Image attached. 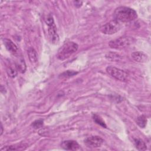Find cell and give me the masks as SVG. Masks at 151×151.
Wrapping results in <instances>:
<instances>
[{
  "label": "cell",
  "instance_id": "9",
  "mask_svg": "<svg viewBox=\"0 0 151 151\" xmlns=\"http://www.w3.org/2000/svg\"><path fill=\"white\" fill-rule=\"evenodd\" d=\"M4 44L7 49L8 51H9L11 53L15 54L18 52V47L17 46L9 39L5 38L4 39Z\"/></svg>",
  "mask_w": 151,
  "mask_h": 151
},
{
  "label": "cell",
  "instance_id": "11",
  "mask_svg": "<svg viewBox=\"0 0 151 151\" xmlns=\"http://www.w3.org/2000/svg\"><path fill=\"white\" fill-rule=\"evenodd\" d=\"M27 53L29 59L32 63H35L37 62L38 55L34 48H33L32 47L29 48L27 51Z\"/></svg>",
  "mask_w": 151,
  "mask_h": 151
},
{
  "label": "cell",
  "instance_id": "6",
  "mask_svg": "<svg viewBox=\"0 0 151 151\" xmlns=\"http://www.w3.org/2000/svg\"><path fill=\"white\" fill-rule=\"evenodd\" d=\"M103 142V139L98 136H90L84 140V144L86 145V146L90 148L100 147Z\"/></svg>",
  "mask_w": 151,
  "mask_h": 151
},
{
  "label": "cell",
  "instance_id": "7",
  "mask_svg": "<svg viewBox=\"0 0 151 151\" xmlns=\"http://www.w3.org/2000/svg\"><path fill=\"white\" fill-rule=\"evenodd\" d=\"M61 147L67 150H77L80 149L79 144L76 141L72 140L63 141L61 143Z\"/></svg>",
  "mask_w": 151,
  "mask_h": 151
},
{
  "label": "cell",
  "instance_id": "23",
  "mask_svg": "<svg viewBox=\"0 0 151 151\" xmlns=\"http://www.w3.org/2000/svg\"><path fill=\"white\" fill-rule=\"evenodd\" d=\"M1 135H2V133H3V127H2V125L1 124Z\"/></svg>",
  "mask_w": 151,
  "mask_h": 151
},
{
  "label": "cell",
  "instance_id": "4",
  "mask_svg": "<svg viewBox=\"0 0 151 151\" xmlns=\"http://www.w3.org/2000/svg\"><path fill=\"white\" fill-rule=\"evenodd\" d=\"M106 72L113 78L121 81H126L129 77V75L126 71L113 66L107 67Z\"/></svg>",
  "mask_w": 151,
  "mask_h": 151
},
{
  "label": "cell",
  "instance_id": "22",
  "mask_svg": "<svg viewBox=\"0 0 151 151\" xmlns=\"http://www.w3.org/2000/svg\"><path fill=\"white\" fill-rule=\"evenodd\" d=\"M74 3L75 4V6L76 7H80L81 6L82 4H83V2L82 1H74Z\"/></svg>",
  "mask_w": 151,
  "mask_h": 151
},
{
  "label": "cell",
  "instance_id": "18",
  "mask_svg": "<svg viewBox=\"0 0 151 151\" xmlns=\"http://www.w3.org/2000/svg\"><path fill=\"white\" fill-rule=\"evenodd\" d=\"M19 147H22L23 149L24 147L22 146H5L3 148H2L1 150H21V149H19Z\"/></svg>",
  "mask_w": 151,
  "mask_h": 151
},
{
  "label": "cell",
  "instance_id": "21",
  "mask_svg": "<svg viewBox=\"0 0 151 151\" xmlns=\"http://www.w3.org/2000/svg\"><path fill=\"white\" fill-rule=\"evenodd\" d=\"M45 23L47 24V25L48 26H50V25H51L52 24H54V19H53V18L51 15H48L47 16L45 19Z\"/></svg>",
  "mask_w": 151,
  "mask_h": 151
},
{
  "label": "cell",
  "instance_id": "2",
  "mask_svg": "<svg viewBox=\"0 0 151 151\" xmlns=\"http://www.w3.org/2000/svg\"><path fill=\"white\" fill-rule=\"evenodd\" d=\"M78 48L77 43L69 41L64 44L58 50L57 54V57L60 60H64L69 58L73 54L76 52Z\"/></svg>",
  "mask_w": 151,
  "mask_h": 151
},
{
  "label": "cell",
  "instance_id": "17",
  "mask_svg": "<svg viewBox=\"0 0 151 151\" xmlns=\"http://www.w3.org/2000/svg\"><path fill=\"white\" fill-rule=\"evenodd\" d=\"M93 120H94V121L97 124L100 125L101 126H102V127H105V128L107 127L106 125V124H105V123L103 121V120H102L99 116L96 115V114L94 115V116H93Z\"/></svg>",
  "mask_w": 151,
  "mask_h": 151
},
{
  "label": "cell",
  "instance_id": "19",
  "mask_svg": "<svg viewBox=\"0 0 151 151\" xmlns=\"http://www.w3.org/2000/svg\"><path fill=\"white\" fill-rule=\"evenodd\" d=\"M43 125V120H35V122H32L31 126L34 128V129H38L41 127Z\"/></svg>",
  "mask_w": 151,
  "mask_h": 151
},
{
  "label": "cell",
  "instance_id": "20",
  "mask_svg": "<svg viewBox=\"0 0 151 151\" xmlns=\"http://www.w3.org/2000/svg\"><path fill=\"white\" fill-rule=\"evenodd\" d=\"M7 73L9 76H10L11 77H15L17 75V71L15 69L11 67L8 68Z\"/></svg>",
  "mask_w": 151,
  "mask_h": 151
},
{
  "label": "cell",
  "instance_id": "3",
  "mask_svg": "<svg viewBox=\"0 0 151 151\" xmlns=\"http://www.w3.org/2000/svg\"><path fill=\"white\" fill-rule=\"evenodd\" d=\"M133 42V38L130 37L123 36L109 42V45L111 48L122 50L129 47Z\"/></svg>",
  "mask_w": 151,
  "mask_h": 151
},
{
  "label": "cell",
  "instance_id": "5",
  "mask_svg": "<svg viewBox=\"0 0 151 151\" xmlns=\"http://www.w3.org/2000/svg\"><path fill=\"white\" fill-rule=\"evenodd\" d=\"M121 25L120 22L113 19L104 24L100 28V31L105 34L111 35L116 33L120 29Z\"/></svg>",
  "mask_w": 151,
  "mask_h": 151
},
{
  "label": "cell",
  "instance_id": "1",
  "mask_svg": "<svg viewBox=\"0 0 151 151\" xmlns=\"http://www.w3.org/2000/svg\"><path fill=\"white\" fill-rule=\"evenodd\" d=\"M114 19L119 22H129L137 17V12L132 8L127 6H119L113 13Z\"/></svg>",
  "mask_w": 151,
  "mask_h": 151
},
{
  "label": "cell",
  "instance_id": "13",
  "mask_svg": "<svg viewBox=\"0 0 151 151\" xmlns=\"http://www.w3.org/2000/svg\"><path fill=\"white\" fill-rule=\"evenodd\" d=\"M134 143L135 147L139 150H146V145L145 143L141 139H135L134 140Z\"/></svg>",
  "mask_w": 151,
  "mask_h": 151
},
{
  "label": "cell",
  "instance_id": "15",
  "mask_svg": "<svg viewBox=\"0 0 151 151\" xmlns=\"http://www.w3.org/2000/svg\"><path fill=\"white\" fill-rule=\"evenodd\" d=\"M136 123L141 128H144L146 126V123H147V119H146V117L143 115L139 116L137 119Z\"/></svg>",
  "mask_w": 151,
  "mask_h": 151
},
{
  "label": "cell",
  "instance_id": "14",
  "mask_svg": "<svg viewBox=\"0 0 151 151\" xmlns=\"http://www.w3.org/2000/svg\"><path fill=\"white\" fill-rule=\"evenodd\" d=\"M16 67L21 73H24L26 70V65L24 60L22 58L19 60L16 64Z\"/></svg>",
  "mask_w": 151,
  "mask_h": 151
},
{
  "label": "cell",
  "instance_id": "8",
  "mask_svg": "<svg viewBox=\"0 0 151 151\" xmlns=\"http://www.w3.org/2000/svg\"><path fill=\"white\" fill-rule=\"evenodd\" d=\"M48 32L51 41L54 44L57 43L59 41V37L57 32V28L54 24L48 26Z\"/></svg>",
  "mask_w": 151,
  "mask_h": 151
},
{
  "label": "cell",
  "instance_id": "16",
  "mask_svg": "<svg viewBox=\"0 0 151 151\" xmlns=\"http://www.w3.org/2000/svg\"><path fill=\"white\" fill-rule=\"evenodd\" d=\"M77 74V72L75 71H72V70H67L66 71L63 72L60 75V77L61 78H68L70 77H72L74 75Z\"/></svg>",
  "mask_w": 151,
  "mask_h": 151
},
{
  "label": "cell",
  "instance_id": "10",
  "mask_svg": "<svg viewBox=\"0 0 151 151\" xmlns=\"http://www.w3.org/2000/svg\"><path fill=\"white\" fill-rule=\"evenodd\" d=\"M132 58L139 63H145L147 61L148 57L146 54L140 51H136L133 52L132 54Z\"/></svg>",
  "mask_w": 151,
  "mask_h": 151
},
{
  "label": "cell",
  "instance_id": "12",
  "mask_svg": "<svg viewBox=\"0 0 151 151\" xmlns=\"http://www.w3.org/2000/svg\"><path fill=\"white\" fill-rule=\"evenodd\" d=\"M106 58L109 60V61H117L120 60L121 58V56L114 52H107L106 55Z\"/></svg>",
  "mask_w": 151,
  "mask_h": 151
}]
</instances>
